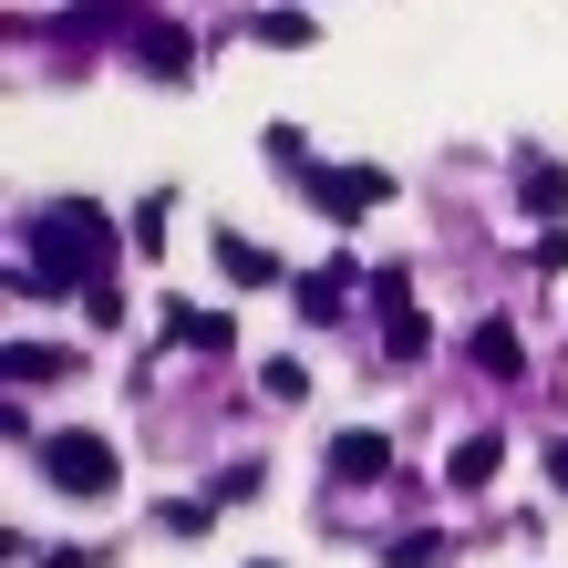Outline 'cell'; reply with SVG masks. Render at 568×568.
<instances>
[{"label":"cell","instance_id":"8992f818","mask_svg":"<svg viewBox=\"0 0 568 568\" xmlns=\"http://www.w3.org/2000/svg\"><path fill=\"white\" fill-rule=\"evenodd\" d=\"M465 362H476V373H486V383H517V373H527V342H517V331H507V321H486V331H476V342H465Z\"/></svg>","mask_w":568,"mask_h":568},{"label":"cell","instance_id":"277c9868","mask_svg":"<svg viewBox=\"0 0 568 568\" xmlns=\"http://www.w3.org/2000/svg\"><path fill=\"white\" fill-rule=\"evenodd\" d=\"M373 311H383V362H424L434 352V331H424V311L404 300V280H373Z\"/></svg>","mask_w":568,"mask_h":568},{"label":"cell","instance_id":"7c38bea8","mask_svg":"<svg viewBox=\"0 0 568 568\" xmlns=\"http://www.w3.org/2000/svg\"><path fill=\"white\" fill-rule=\"evenodd\" d=\"M165 342H186V352H227V321H217V311H186V300H176V311H165Z\"/></svg>","mask_w":568,"mask_h":568},{"label":"cell","instance_id":"8fae6325","mask_svg":"<svg viewBox=\"0 0 568 568\" xmlns=\"http://www.w3.org/2000/svg\"><path fill=\"white\" fill-rule=\"evenodd\" d=\"M145 73H155V83H186V73H196V52H186V31H165V21L145 31Z\"/></svg>","mask_w":568,"mask_h":568},{"label":"cell","instance_id":"3957f363","mask_svg":"<svg viewBox=\"0 0 568 568\" xmlns=\"http://www.w3.org/2000/svg\"><path fill=\"white\" fill-rule=\"evenodd\" d=\"M393 196V176L383 165H311V207L331 217V227H352V217H373Z\"/></svg>","mask_w":568,"mask_h":568},{"label":"cell","instance_id":"5b68a950","mask_svg":"<svg viewBox=\"0 0 568 568\" xmlns=\"http://www.w3.org/2000/svg\"><path fill=\"white\" fill-rule=\"evenodd\" d=\"M393 465V434H373V424H352V434H331V476L342 486H362V476H383Z\"/></svg>","mask_w":568,"mask_h":568},{"label":"cell","instance_id":"7a4b0ae2","mask_svg":"<svg viewBox=\"0 0 568 568\" xmlns=\"http://www.w3.org/2000/svg\"><path fill=\"white\" fill-rule=\"evenodd\" d=\"M42 476H52L62 496H83V507H93V496H114L124 465H114L104 434H52V445H42Z\"/></svg>","mask_w":568,"mask_h":568},{"label":"cell","instance_id":"ac0fdd59","mask_svg":"<svg viewBox=\"0 0 568 568\" xmlns=\"http://www.w3.org/2000/svg\"><path fill=\"white\" fill-rule=\"evenodd\" d=\"M393 568H445V538H393Z\"/></svg>","mask_w":568,"mask_h":568},{"label":"cell","instance_id":"e0dca14e","mask_svg":"<svg viewBox=\"0 0 568 568\" xmlns=\"http://www.w3.org/2000/svg\"><path fill=\"white\" fill-rule=\"evenodd\" d=\"M258 393H270V404H300V393H311V373H300V362L280 352V362H270V373H258Z\"/></svg>","mask_w":568,"mask_h":568},{"label":"cell","instance_id":"ba28073f","mask_svg":"<svg viewBox=\"0 0 568 568\" xmlns=\"http://www.w3.org/2000/svg\"><path fill=\"white\" fill-rule=\"evenodd\" d=\"M496 465H507V445H496V434H465V445L445 455V486L476 496V486H496Z\"/></svg>","mask_w":568,"mask_h":568},{"label":"cell","instance_id":"4fadbf2b","mask_svg":"<svg viewBox=\"0 0 568 568\" xmlns=\"http://www.w3.org/2000/svg\"><path fill=\"white\" fill-rule=\"evenodd\" d=\"M342 290H352V270H311L300 280V321H342Z\"/></svg>","mask_w":568,"mask_h":568},{"label":"cell","instance_id":"d6986e66","mask_svg":"<svg viewBox=\"0 0 568 568\" xmlns=\"http://www.w3.org/2000/svg\"><path fill=\"white\" fill-rule=\"evenodd\" d=\"M548 476H558V486H568V445H548Z\"/></svg>","mask_w":568,"mask_h":568},{"label":"cell","instance_id":"6da1fadb","mask_svg":"<svg viewBox=\"0 0 568 568\" xmlns=\"http://www.w3.org/2000/svg\"><path fill=\"white\" fill-rule=\"evenodd\" d=\"M114 258V217L104 207H83V196H62V207H31V270L21 290H93V270Z\"/></svg>","mask_w":568,"mask_h":568},{"label":"cell","instance_id":"9c48e42d","mask_svg":"<svg viewBox=\"0 0 568 568\" xmlns=\"http://www.w3.org/2000/svg\"><path fill=\"white\" fill-rule=\"evenodd\" d=\"M217 270L239 280V290H280V258H270V248H248L239 227H217Z\"/></svg>","mask_w":568,"mask_h":568},{"label":"cell","instance_id":"52a82bcc","mask_svg":"<svg viewBox=\"0 0 568 568\" xmlns=\"http://www.w3.org/2000/svg\"><path fill=\"white\" fill-rule=\"evenodd\" d=\"M517 207H527V217H558V207H568V165L517 155Z\"/></svg>","mask_w":568,"mask_h":568},{"label":"cell","instance_id":"9a60e30c","mask_svg":"<svg viewBox=\"0 0 568 568\" xmlns=\"http://www.w3.org/2000/svg\"><path fill=\"white\" fill-rule=\"evenodd\" d=\"M258 145H270V165H290V176H311V135H300V124H270Z\"/></svg>","mask_w":568,"mask_h":568},{"label":"cell","instance_id":"2e32d148","mask_svg":"<svg viewBox=\"0 0 568 568\" xmlns=\"http://www.w3.org/2000/svg\"><path fill=\"white\" fill-rule=\"evenodd\" d=\"M155 527H165V538H207V507H196V496H165Z\"/></svg>","mask_w":568,"mask_h":568},{"label":"cell","instance_id":"30bf717a","mask_svg":"<svg viewBox=\"0 0 568 568\" xmlns=\"http://www.w3.org/2000/svg\"><path fill=\"white\" fill-rule=\"evenodd\" d=\"M248 42H270V52H311L321 31H311V11L290 0V11H258V21H248Z\"/></svg>","mask_w":568,"mask_h":568},{"label":"cell","instance_id":"5bb4252c","mask_svg":"<svg viewBox=\"0 0 568 568\" xmlns=\"http://www.w3.org/2000/svg\"><path fill=\"white\" fill-rule=\"evenodd\" d=\"M11 383H62L73 373V352H31V342H11V362H0Z\"/></svg>","mask_w":568,"mask_h":568},{"label":"cell","instance_id":"ffe728a7","mask_svg":"<svg viewBox=\"0 0 568 568\" xmlns=\"http://www.w3.org/2000/svg\"><path fill=\"white\" fill-rule=\"evenodd\" d=\"M248 568H280V558H248Z\"/></svg>","mask_w":568,"mask_h":568}]
</instances>
